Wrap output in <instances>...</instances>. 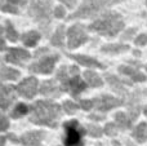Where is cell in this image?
Returning <instances> with one entry per match:
<instances>
[{
  "label": "cell",
  "mask_w": 147,
  "mask_h": 146,
  "mask_svg": "<svg viewBox=\"0 0 147 146\" xmlns=\"http://www.w3.org/2000/svg\"><path fill=\"white\" fill-rule=\"evenodd\" d=\"M70 58H72L74 61L79 62L80 65L90 69H105V65H102L101 62H98L96 58L89 56H84V54H67Z\"/></svg>",
  "instance_id": "obj_17"
},
{
  "label": "cell",
  "mask_w": 147,
  "mask_h": 146,
  "mask_svg": "<svg viewBox=\"0 0 147 146\" xmlns=\"http://www.w3.org/2000/svg\"><path fill=\"white\" fill-rule=\"evenodd\" d=\"M67 38H69V48L75 49L78 47H80L81 44H84L85 41H88L89 36L85 31V27L83 25H74L69 28L67 31Z\"/></svg>",
  "instance_id": "obj_7"
},
{
  "label": "cell",
  "mask_w": 147,
  "mask_h": 146,
  "mask_svg": "<svg viewBox=\"0 0 147 146\" xmlns=\"http://www.w3.org/2000/svg\"><path fill=\"white\" fill-rule=\"evenodd\" d=\"M44 136H45V132L44 131H31V132H26L25 135H22L20 141L25 146H39L40 142L43 141Z\"/></svg>",
  "instance_id": "obj_16"
},
{
  "label": "cell",
  "mask_w": 147,
  "mask_h": 146,
  "mask_svg": "<svg viewBox=\"0 0 147 146\" xmlns=\"http://www.w3.org/2000/svg\"><path fill=\"white\" fill-rule=\"evenodd\" d=\"M28 16L40 25V28L48 36L52 20V3L51 0H30Z\"/></svg>",
  "instance_id": "obj_3"
},
{
  "label": "cell",
  "mask_w": 147,
  "mask_h": 146,
  "mask_svg": "<svg viewBox=\"0 0 147 146\" xmlns=\"http://www.w3.org/2000/svg\"><path fill=\"white\" fill-rule=\"evenodd\" d=\"M58 56L57 54H48V56L40 58L38 62L32 64L28 69L32 72H39V74H49L53 71L54 65H56Z\"/></svg>",
  "instance_id": "obj_9"
},
{
  "label": "cell",
  "mask_w": 147,
  "mask_h": 146,
  "mask_svg": "<svg viewBox=\"0 0 147 146\" xmlns=\"http://www.w3.org/2000/svg\"><path fill=\"white\" fill-rule=\"evenodd\" d=\"M127 146H136V145H133L130 141H127Z\"/></svg>",
  "instance_id": "obj_42"
},
{
  "label": "cell",
  "mask_w": 147,
  "mask_h": 146,
  "mask_svg": "<svg viewBox=\"0 0 147 146\" xmlns=\"http://www.w3.org/2000/svg\"><path fill=\"white\" fill-rule=\"evenodd\" d=\"M16 100V92L13 87H7L0 83V109L7 110Z\"/></svg>",
  "instance_id": "obj_14"
},
{
  "label": "cell",
  "mask_w": 147,
  "mask_h": 146,
  "mask_svg": "<svg viewBox=\"0 0 147 146\" xmlns=\"http://www.w3.org/2000/svg\"><path fill=\"white\" fill-rule=\"evenodd\" d=\"M0 78L3 80H17L20 78V72L12 67L4 66L0 69Z\"/></svg>",
  "instance_id": "obj_25"
},
{
  "label": "cell",
  "mask_w": 147,
  "mask_h": 146,
  "mask_svg": "<svg viewBox=\"0 0 147 146\" xmlns=\"http://www.w3.org/2000/svg\"><path fill=\"white\" fill-rule=\"evenodd\" d=\"M3 32H4V28H3V27H1V26H0V36H1V35H3Z\"/></svg>",
  "instance_id": "obj_41"
},
{
  "label": "cell",
  "mask_w": 147,
  "mask_h": 146,
  "mask_svg": "<svg viewBox=\"0 0 147 146\" xmlns=\"http://www.w3.org/2000/svg\"><path fill=\"white\" fill-rule=\"evenodd\" d=\"M127 107L129 111V118L132 123L140 116L141 114V95L140 91H136L132 95H129V100L127 102Z\"/></svg>",
  "instance_id": "obj_11"
},
{
  "label": "cell",
  "mask_w": 147,
  "mask_h": 146,
  "mask_svg": "<svg viewBox=\"0 0 147 146\" xmlns=\"http://www.w3.org/2000/svg\"><path fill=\"white\" fill-rule=\"evenodd\" d=\"M4 49H5V43L0 39V51H4Z\"/></svg>",
  "instance_id": "obj_39"
},
{
  "label": "cell",
  "mask_w": 147,
  "mask_h": 146,
  "mask_svg": "<svg viewBox=\"0 0 147 146\" xmlns=\"http://www.w3.org/2000/svg\"><path fill=\"white\" fill-rule=\"evenodd\" d=\"M78 107H79L78 103L72 102V101H70V100H67L63 102V109L67 114H74L76 110H78Z\"/></svg>",
  "instance_id": "obj_29"
},
{
  "label": "cell",
  "mask_w": 147,
  "mask_h": 146,
  "mask_svg": "<svg viewBox=\"0 0 147 146\" xmlns=\"http://www.w3.org/2000/svg\"><path fill=\"white\" fill-rule=\"evenodd\" d=\"M40 39V34L35 30H31V31H27L22 35V41L25 45L27 47H35L36 43L39 41Z\"/></svg>",
  "instance_id": "obj_23"
},
{
  "label": "cell",
  "mask_w": 147,
  "mask_h": 146,
  "mask_svg": "<svg viewBox=\"0 0 147 146\" xmlns=\"http://www.w3.org/2000/svg\"><path fill=\"white\" fill-rule=\"evenodd\" d=\"M5 34H7V38L9 39L10 41H16L18 39V32L16 31L14 26H13L12 22H9V21H7V23H5Z\"/></svg>",
  "instance_id": "obj_27"
},
{
  "label": "cell",
  "mask_w": 147,
  "mask_h": 146,
  "mask_svg": "<svg viewBox=\"0 0 147 146\" xmlns=\"http://www.w3.org/2000/svg\"><path fill=\"white\" fill-rule=\"evenodd\" d=\"M89 119H93V120H103L105 116L103 115H94V114H90V115H89Z\"/></svg>",
  "instance_id": "obj_38"
},
{
  "label": "cell",
  "mask_w": 147,
  "mask_h": 146,
  "mask_svg": "<svg viewBox=\"0 0 147 146\" xmlns=\"http://www.w3.org/2000/svg\"><path fill=\"white\" fill-rule=\"evenodd\" d=\"M59 1H62L66 7H69V8H74L75 4H76V0H59Z\"/></svg>",
  "instance_id": "obj_37"
},
{
  "label": "cell",
  "mask_w": 147,
  "mask_h": 146,
  "mask_svg": "<svg viewBox=\"0 0 147 146\" xmlns=\"http://www.w3.org/2000/svg\"><path fill=\"white\" fill-rule=\"evenodd\" d=\"M146 5H147V0H146Z\"/></svg>",
  "instance_id": "obj_45"
},
{
  "label": "cell",
  "mask_w": 147,
  "mask_h": 146,
  "mask_svg": "<svg viewBox=\"0 0 147 146\" xmlns=\"http://www.w3.org/2000/svg\"><path fill=\"white\" fill-rule=\"evenodd\" d=\"M123 103H124L123 100L116 98V97H112V96H110V95H101L93 100L94 109L98 111L112 110V109L117 107V106H121Z\"/></svg>",
  "instance_id": "obj_8"
},
{
  "label": "cell",
  "mask_w": 147,
  "mask_h": 146,
  "mask_svg": "<svg viewBox=\"0 0 147 146\" xmlns=\"http://www.w3.org/2000/svg\"><path fill=\"white\" fill-rule=\"evenodd\" d=\"M38 88H39V82L35 76H30V78H26L25 80L20 83L17 85V92L20 93L22 97L25 98H32L34 96L36 95L38 92Z\"/></svg>",
  "instance_id": "obj_10"
},
{
  "label": "cell",
  "mask_w": 147,
  "mask_h": 146,
  "mask_svg": "<svg viewBox=\"0 0 147 146\" xmlns=\"http://www.w3.org/2000/svg\"><path fill=\"white\" fill-rule=\"evenodd\" d=\"M66 136H65V145L66 146H83V135L84 128L79 124L78 120H70L63 124Z\"/></svg>",
  "instance_id": "obj_6"
},
{
  "label": "cell",
  "mask_w": 147,
  "mask_h": 146,
  "mask_svg": "<svg viewBox=\"0 0 147 146\" xmlns=\"http://www.w3.org/2000/svg\"><path fill=\"white\" fill-rule=\"evenodd\" d=\"M115 122H116L117 127L123 131L129 129L132 127V120H130L129 115H127L125 113H116L115 114Z\"/></svg>",
  "instance_id": "obj_22"
},
{
  "label": "cell",
  "mask_w": 147,
  "mask_h": 146,
  "mask_svg": "<svg viewBox=\"0 0 147 146\" xmlns=\"http://www.w3.org/2000/svg\"><path fill=\"white\" fill-rule=\"evenodd\" d=\"M79 107H81L83 110H90L92 107H94L93 100H80L79 101Z\"/></svg>",
  "instance_id": "obj_31"
},
{
  "label": "cell",
  "mask_w": 147,
  "mask_h": 146,
  "mask_svg": "<svg viewBox=\"0 0 147 146\" xmlns=\"http://www.w3.org/2000/svg\"><path fill=\"white\" fill-rule=\"evenodd\" d=\"M5 1H7L8 4H10L12 7L18 8V9H20V7H23V5L26 4V0H5Z\"/></svg>",
  "instance_id": "obj_36"
},
{
  "label": "cell",
  "mask_w": 147,
  "mask_h": 146,
  "mask_svg": "<svg viewBox=\"0 0 147 146\" xmlns=\"http://www.w3.org/2000/svg\"><path fill=\"white\" fill-rule=\"evenodd\" d=\"M51 41H52V45H54V47H59V48L63 47V43H65V26L63 25H61L56 30L54 35L52 36Z\"/></svg>",
  "instance_id": "obj_24"
},
{
  "label": "cell",
  "mask_w": 147,
  "mask_h": 146,
  "mask_svg": "<svg viewBox=\"0 0 147 146\" xmlns=\"http://www.w3.org/2000/svg\"><path fill=\"white\" fill-rule=\"evenodd\" d=\"M146 93H147V89H146Z\"/></svg>",
  "instance_id": "obj_46"
},
{
  "label": "cell",
  "mask_w": 147,
  "mask_h": 146,
  "mask_svg": "<svg viewBox=\"0 0 147 146\" xmlns=\"http://www.w3.org/2000/svg\"><path fill=\"white\" fill-rule=\"evenodd\" d=\"M28 58H30L28 52L22 48H9L7 56H5V59L8 62L14 65H22V62Z\"/></svg>",
  "instance_id": "obj_15"
},
{
  "label": "cell",
  "mask_w": 147,
  "mask_h": 146,
  "mask_svg": "<svg viewBox=\"0 0 147 146\" xmlns=\"http://www.w3.org/2000/svg\"><path fill=\"white\" fill-rule=\"evenodd\" d=\"M4 145H5V139L0 136V146H4Z\"/></svg>",
  "instance_id": "obj_40"
},
{
  "label": "cell",
  "mask_w": 147,
  "mask_h": 146,
  "mask_svg": "<svg viewBox=\"0 0 147 146\" xmlns=\"http://www.w3.org/2000/svg\"><path fill=\"white\" fill-rule=\"evenodd\" d=\"M30 122L56 128L57 120L61 116V107L51 101H36L30 107Z\"/></svg>",
  "instance_id": "obj_1"
},
{
  "label": "cell",
  "mask_w": 147,
  "mask_h": 146,
  "mask_svg": "<svg viewBox=\"0 0 147 146\" xmlns=\"http://www.w3.org/2000/svg\"><path fill=\"white\" fill-rule=\"evenodd\" d=\"M105 79L107 80V83L110 84V87L112 88L114 92L119 93L123 97H128V96H129V92H128L127 88L124 87V84L132 85L130 82H125V80H121L117 76H115V75H110V74H105Z\"/></svg>",
  "instance_id": "obj_12"
},
{
  "label": "cell",
  "mask_w": 147,
  "mask_h": 146,
  "mask_svg": "<svg viewBox=\"0 0 147 146\" xmlns=\"http://www.w3.org/2000/svg\"><path fill=\"white\" fill-rule=\"evenodd\" d=\"M119 71L121 72V74L127 75V76H129L133 82H145L146 80L145 75H143L142 72H140L138 70H136L134 67H132V66H120Z\"/></svg>",
  "instance_id": "obj_18"
},
{
  "label": "cell",
  "mask_w": 147,
  "mask_h": 146,
  "mask_svg": "<svg viewBox=\"0 0 147 146\" xmlns=\"http://www.w3.org/2000/svg\"><path fill=\"white\" fill-rule=\"evenodd\" d=\"M92 31H96L99 35L114 38L120 31L124 28V21L123 17L116 12H105L101 16V18L96 20L90 26Z\"/></svg>",
  "instance_id": "obj_2"
},
{
  "label": "cell",
  "mask_w": 147,
  "mask_h": 146,
  "mask_svg": "<svg viewBox=\"0 0 147 146\" xmlns=\"http://www.w3.org/2000/svg\"><path fill=\"white\" fill-rule=\"evenodd\" d=\"M84 78H85L88 85H90V87H93V88H98V87H102V85H103V82H102L101 76H99L97 72L92 71V70L84 71Z\"/></svg>",
  "instance_id": "obj_20"
},
{
  "label": "cell",
  "mask_w": 147,
  "mask_h": 146,
  "mask_svg": "<svg viewBox=\"0 0 147 146\" xmlns=\"http://www.w3.org/2000/svg\"><path fill=\"white\" fill-rule=\"evenodd\" d=\"M57 79L61 83L62 89L71 93V96L75 98L79 97V95L86 89V83H84L79 75L71 76L69 74V67L67 66H62L57 71Z\"/></svg>",
  "instance_id": "obj_5"
},
{
  "label": "cell",
  "mask_w": 147,
  "mask_h": 146,
  "mask_svg": "<svg viewBox=\"0 0 147 146\" xmlns=\"http://www.w3.org/2000/svg\"><path fill=\"white\" fill-rule=\"evenodd\" d=\"M134 54H136V56H141V53H140V51H134Z\"/></svg>",
  "instance_id": "obj_43"
},
{
  "label": "cell",
  "mask_w": 147,
  "mask_h": 146,
  "mask_svg": "<svg viewBox=\"0 0 147 146\" xmlns=\"http://www.w3.org/2000/svg\"><path fill=\"white\" fill-rule=\"evenodd\" d=\"M134 43H136V45H138V47L146 45L147 44V34H141V35H138L137 38L134 39Z\"/></svg>",
  "instance_id": "obj_32"
},
{
  "label": "cell",
  "mask_w": 147,
  "mask_h": 146,
  "mask_svg": "<svg viewBox=\"0 0 147 146\" xmlns=\"http://www.w3.org/2000/svg\"><path fill=\"white\" fill-rule=\"evenodd\" d=\"M133 139L140 144H143L147 141V123L142 122L133 129Z\"/></svg>",
  "instance_id": "obj_19"
},
{
  "label": "cell",
  "mask_w": 147,
  "mask_h": 146,
  "mask_svg": "<svg viewBox=\"0 0 147 146\" xmlns=\"http://www.w3.org/2000/svg\"><path fill=\"white\" fill-rule=\"evenodd\" d=\"M136 28H129V30H127L124 34L121 35V40H130V39L133 38V35L136 34Z\"/></svg>",
  "instance_id": "obj_34"
},
{
  "label": "cell",
  "mask_w": 147,
  "mask_h": 146,
  "mask_svg": "<svg viewBox=\"0 0 147 146\" xmlns=\"http://www.w3.org/2000/svg\"><path fill=\"white\" fill-rule=\"evenodd\" d=\"M145 114H146V115H147V107L145 109Z\"/></svg>",
  "instance_id": "obj_44"
},
{
  "label": "cell",
  "mask_w": 147,
  "mask_h": 146,
  "mask_svg": "<svg viewBox=\"0 0 147 146\" xmlns=\"http://www.w3.org/2000/svg\"><path fill=\"white\" fill-rule=\"evenodd\" d=\"M102 52L105 53H112V54H117V53H121V52L125 51H129V45L128 44H106L101 48Z\"/></svg>",
  "instance_id": "obj_21"
},
{
  "label": "cell",
  "mask_w": 147,
  "mask_h": 146,
  "mask_svg": "<svg viewBox=\"0 0 147 146\" xmlns=\"http://www.w3.org/2000/svg\"><path fill=\"white\" fill-rule=\"evenodd\" d=\"M121 0H84L79 9L70 16V20L76 18H93L99 13H103L107 8L120 3Z\"/></svg>",
  "instance_id": "obj_4"
},
{
  "label": "cell",
  "mask_w": 147,
  "mask_h": 146,
  "mask_svg": "<svg viewBox=\"0 0 147 146\" xmlns=\"http://www.w3.org/2000/svg\"><path fill=\"white\" fill-rule=\"evenodd\" d=\"M65 13H66V10H65V8L61 7V5H58V7L54 8V17L63 18L65 17Z\"/></svg>",
  "instance_id": "obj_35"
},
{
  "label": "cell",
  "mask_w": 147,
  "mask_h": 146,
  "mask_svg": "<svg viewBox=\"0 0 147 146\" xmlns=\"http://www.w3.org/2000/svg\"><path fill=\"white\" fill-rule=\"evenodd\" d=\"M103 132L107 135V136H110V137L116 136V133H117V126H116V124H114V123L106 124V126H105Z\"/></svg>",
  "instance_id": "obj_30"
},
{
  "label": "cell",
  "mask_w": 147,
  "mask_h": 146,
  "mask_svg": "<svg viewBox=\"0 0 147 146\" xmlns=\"http://www.w3.org/2000/svg\"><path fill=\"white\" fill-rule=\"evenodd\" d=\"M86 131H88V133L92 137H101L102 133H103V129L99 126H97V124H89V126L86 127Z\"/></svg>",
  "instance_id": "obj_28"
},
{
  "label": "cell",
  "mask_w": 147,
  "mask_h": 146,
  "mask_svg": "<svg viewBox=\"0 0 147 146\" xmlns=\"http://www.w3.org/2000/svg\"><path fill=\"white\" fill-rule=\"evenodd\" d=\"M146 70H147V66H146Z\"/></svg>",
  "instance_id": "obj_47"
},
{
  "label": "cell",
  "mask_w": 147,
  "mask_h": 146,
  "mask_svg": "<svg viewBox=\"0 0 147 146\" xmlns=\"http://www.w3.org/2000/svg\"><path fill=\"white\" fill-rule=\"evenodd\" d=\"M28 111H30V107H28L26 103H18V105L16 106L14 110L12 111V118L13 119L22 118V116H25Z\"/></svg>",
  "instance_id": "obj_26"
},
{
  "label": "cell",
  "mask_w": 147,
  "mask_h": 146,
  "mask_svg": "<svg viewBox=\"0 0 147 146\" xmlns=\"http://www.w3.org/2000/svg\"><path fill=\"white\" fill-rule=\"evenodd\" d=\"M9 127V120L4 115H0V132H4Z\"/></svg>",
  "instance_id": "obj_33"
},
{
  "label": "cell",
  "mask_w": 147,
  "mask_h": 146,
  "mask_svg": "<svg viewBox=\"0 0 147 146\" xmlns=\"http://www.w3.org/2000/svg\"><path fill=\"white\" fill-rule=\"evenodd\" d=\"M39 91H40L41 95L47 96V97L51 98H57L62 95V87H59L56 83V80H44L43 83L39 87Z\"/></svg>",
  "instance_id": "obj_13"
}]
</instances>
